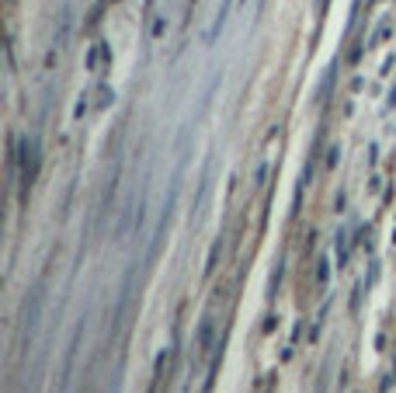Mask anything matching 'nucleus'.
I'll return each mask as SVG.
<instances>
[{"mask_svg":"<svg viewBox=\"0 0 396 393\" xmlns=\"http://www.w3.org/2000/svg\"><path fill=\"white\" fill-rule=\"evenodd\" d=\"M18 153H21V160H18V167H21V188L28 192L32 185H35V178H38V164H42V150H38V139H21L18 143Z\"/></svg>","mask_w":396,"mask_h":393,"instance_id":"f257e3e1","label":"nucleus"},{"mask_svg":"<svg viewBox=\"0 0 396 393\" xmlns=\"http://www.w3.org/2000/svg\"><path fill=\"white\" fill-rule=\"evenodd\" d=\"M104 63H108V42H94L87 56V70H101Z\"/></svg>","mask_w":396,"mask_h":393,"instance_id":"f03ea898","label":"nucleus"},{"mask_svg":"<svg viewBox=\"0 0 396 393\" xmlns=\"http://www.w3.org/2000/svg\"><path fill=\"white\" fill-rule=\"evenodd\" d=\"M212 334H216V330H212V317H205L202 327H198V359L212 348Z\"/></svg>","mask_w":396,"mask_h":393,"instance_id":"7ed1b4c3","label":"nucleus"},{"mask_svg":"<svg viewBox=\"0 0 396 393\" xmlns=\"http://www.w3.org/2000/svg\"><path fill=\"white\" fill-rule=\"evenodd\" d=\"M348 265V230L341 227L337 230V268H345Z\"/></svg>","mask_w":396,"mask_h":393,"instance_id":"20e7f679","label":"nucleus"},{"mask_svg":"<svg viewBox=\"0 0 396 393\" xmlns=\"http://www.w3.org/2000/svg\"><path fill=\"white\" fill-rule=\"evenodd\" d=\"M327 275H330V258L316 261V286H327Z\"/></svg>","mask_w":396,"mask_h":393,"instance_id":"39448f33","label":"nucleus"},{"mask_svg":"<svg viewBox=\"0 0 396 393\" xmlns=\"http://www.w3.org/2000/svg\"><path fill=\"white\" fill-rule=\"evenodd\" d=\"M108 101H115V94H111L108 87H101V94H97V108H104Z\"/></svg>","mask_w":396,"mask_h":393,"instance_id":"423d86ee","label":"nucleus"},{"mask_svg":"<svg viewBox=\"0 0 396 393\" xmlns=\"http://www.w3.org/2000/svg\"><path fill=\"white\" fill-rule=\"evenodd\" d=\"M163 28H167V21H163V18H153V32H150V35H153V38H160V35H163Z\"/></svg>","mask_w":396,"mask_h":393,"instance_id":"0eeeda50","label":"nucleus"},{"mask_svg":"<svg viewBox=\"0 0 396 393\" xmlns=\"http://www.w3.org/2000/svg\"><path fill=\"white\" fill-rule=\"evenodd\" d=\"M143 4H146V14H153V4H156V0H143Z\"/></svg>","mask_w":396,"mask_h":393,"instance_id":"6e6552de","label":"nucleus"},{"mask_svg":"<svg viewBox=\"0 0 396 393\" xmlns=\"http://www.w3.org/2000/svg\"><path fill=\"white\" fill-rule=\"evenodd\" d=\"M316 11H320V14L327 11V0H316Z\"/></svg>","mask_w":396,"mask_h":393,"instance_id":"1a4fd4ad","label":"nucleus"}]
</instances>
